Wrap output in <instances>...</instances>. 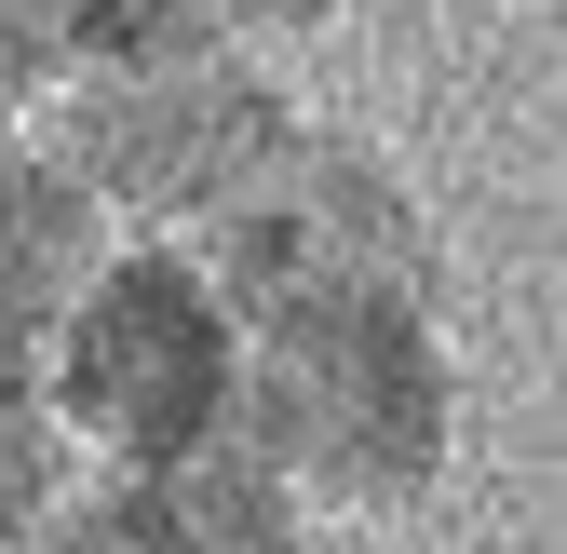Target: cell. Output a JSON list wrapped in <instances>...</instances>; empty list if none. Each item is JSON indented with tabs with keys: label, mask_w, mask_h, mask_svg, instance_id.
Returning a JSON list of instances; mask_svg holds the SVG:
<instances>
[{
	"label": "cell",
	"mask_w": 567,
	"mask_h": 554,
	"mask_svg": "<svg viewBox=\"0 0 567 554\" xmlns=\"http://www.w3.org/2000/svg\"><path fill=\"white\" fill-rule=\"evenodd\" d=\"M54 68H68L54 54V14H41V0H0V135L54 95Z\"/></svg>",
	"instance_id": "8992f818"
},
{
	"label": "cell",
	"mask_w": 567,
	"mask_h": 554,
	"mask_svg": "<svg viewBox=\"0 0 567 554\" xmlns=\"http://www.w3.org/2000/svg\"><path fill=\"white\" fill-rule=\"evenodd\" d=\"M95 257H109V217L82 203V176L14 122V135H0V366H28L54 338V311L82 298Z\"/></svg>",
	"instance_id": "277c9868"
},
{
	"label": "cell",
	"mask_w": 567,
	"mask_h": 554,
	"mask_svg": "<svg viewBox=\"0 0 567 554\" xmlns=\"http://www.w3.org/2000/svg\"><path fill=\"white\" fill-rule=\"evenodd\" d=\"M68 433H54V406H41V379L28 366H0V554H28L41 541V514L68 501Z\"/></svg>",
	"instance_id": "5b68a950"
},
{
	"label": "cell",
	"mask_w": 567,
	"mask_h": 554,
	"mask_svg": "<svg viewBox=\"0 0 567 554\" xmlns=\"http://www.w3.org/2000/svg\"><path fill=\"white\" fill-rule=\"evenodd\" d=\"M28 135L82 176V203L109 230H217L230 203H257L298 163V95L230 41H150V54H82L54 68V95L28 109Z\"/></svg>",
	"instance_id": "7a4b0ae2"
},
{
	"label": "cell",
	"mask_w": 567,
	"mask_h": 554,
	"mask_svg": "<svg viewBox=\"0 0 567 554\" xmlns=\"http://www.w3.org/2000/svg\"><path fill=\"white\" fill-rule=\"evenodd\" d=\"M68 460L150 473L244 433V311L217 298V270L163 230H109V257L82 270V298L54 311V338L28 352Z\"/></svg>",
	"instance_id": "3957f363"
},
{
	"label": "cell",
	"mask_w": 567,
	"mask_h": 554,
	"mask_svg": "<svg viewBox=\"0 0 567 554\" xmlns=\"http://www.w3.org/2000/svg\"><path fill=\"white\" fill-rule=\"evenodd\" d=\"M460 366L419 270L298 257L270 298H244V447L311 514H405L446 473Z\"/></svg>",
	"instance_id": "6da1fadb"
}]
</instances>
